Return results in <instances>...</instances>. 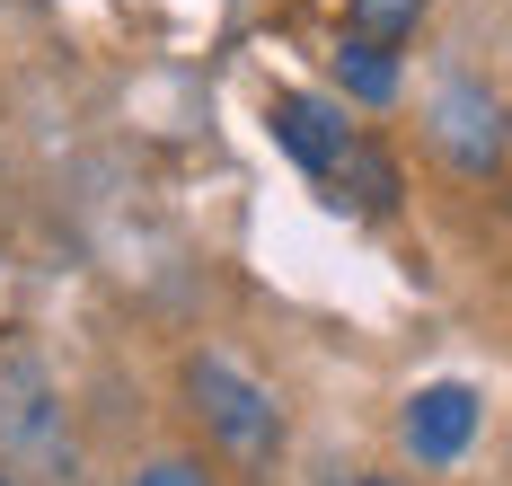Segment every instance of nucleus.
<instances>
[{
  "label": "nucleus",
  "instance_id": "nucleus-8",
  "mask_svg": "<svg viewBox=\"0 0 512 486\" xmlns=\"http://www.w3.org/2000/svg\"><path fill=\"white\" fill-rule=\"evenodd\" d=\"M424 9L433 0H345V27H354L362 45H398V36L424 27Z\"/></svg>",
  "mask_w": 512,
  "mask_h": 486
},
{
  "label": "nucleus",
  "instance_id": "nucleus-1",
  "mask_svg": "<svg viewBox=\"0 0 512 486\" xmlns=\"http://www.w3.org/2000/svg\"><path fill=\"white\" fill-rule=\"evenodd\" d=\"M186 389H195L204 433L239 460V469H265V460L283 451V407H274V398H265L230 354H195V363H186Z\"/></svg>",
  "mask_w": 512,
  "mask_h": 486
},
{
  "label": "nucleus",
  "instance_id": "nucleus-4",
  "mask_svg": "<svg viewBox=\"0 0 512 486\" xmlns=\"http://www.w3.org/2000/svg\"><path fill=\"white\" fill-rule=\"evenodd\" d=\"M477 389L468 380H433V389H415L407 416H398V433H407V451L424 460V469H442V460H460L468 442H477Z\"/></svg>",
  "mask_w": 512,
  "mask_h": 486
},
{
  "label": "nucleus",
  "instance_id": "nucleus-9",
  "mask_svg": "<svg viewBox=\"0 0 512 486\" xmlns=\"http://www.w3.org/2000/svg\"><path fill=\"white\" fill-rule=\"evenodd\" d=\"M133 486H212L195 460H151V469H133Z\"/></svg>",
  "mask_w": 512,
  "mask_h": 486
},
{
  "label": "nucleus",
  "instance_id": "nucleus-7",
  "mask_svg": "<svg viewBox=\"0 0 512 486\" xmlns=\"http://www.w3.org/2000/svg\"><path fill=\"white\" fill-rule=\"evenodd\" d=\"M336 89L362 98V107H389V98H398V54H389V45L345 36V45H336Z\"/></svg>",
  "mask_w": 512,
  "mask_h": 486
},
{
  "label": "nucleus",
  "instance_id": "nucleus-3",
  "mask_svg": "<svg viewBox=\"0 0 512 486\" xmlns=\"http://www.w3.org/2000/svg\"><path fill=\"white\" fill-rule=\"evenodd\" d=\"M0 442H9L18 460H36V469H62V460H71L62 398H53V380H45L36 354H9V363H0Z\"/></svg>",
  "mask_w": 512,
  "mask_h": 486
},
{
  "label": "nucleus",
  "instance_id": "nucleus-2",
  "mask_svg": "<svg viewBox=\"0 0 512 486\" xmlns=\"http://www.w3.org/2000/svg\"><path fill=\"white\" fill-rule=\"evenodd\" d=\"M424 142L460 168V177H495L504 151H512V107L486 80L451 71V80H433V98H424Z\"/></svg>",
  "mask_w": 512,
  "mask_h": 486
},
{
  "label": "nucleus",
  "instance_id": "nucleus-6",
  "mask_svg": "<svg viewBox=\"0 0 512 486\" xmlns=\"http://www.w3.org/2000/svg\"><path fill=\"white\" fill-rule=\"evenodd\" d=\"M318 186H336V204H354V213H389V204H398V160H389V151H371V142H345V160L327 168V177H318Z\"/></svg>",
  "mask_w": 512,
  "mask_h": 486
},
{
  "label": "nucleus",
  "instance_id": "nucleus-11",
  "mask_svg": "<svg viewBox=\"0 0 512 486\" xmlns=\"http://www.w3.org/2000/svg\"><path fill=\"white\" fill-rule=\"evenodd\" d=\"M0 486H9V478H0Z\"/></svg>",
  "mask_w": 512,
  "mask_h": 486
},
{
  "label": "nucleus",
  "instance_id": "nucleus-5",
  "mask_svg": "<svg viewBox=\"0 0 512 486\" xmlns=\"http://www.w3.org/2000/svg\"><path fill=\"white\" fill-rule=\"evenodd\" d=\"M274 142H283L309 177H327V168L345 160V142H354V133H345V107H336V98L283 89V98H274Z\"/></svg>",
  "mask_w": 512,
  "mask_h": 486
},
{
  "label": "nucleus",
  "instance_id": "nucleus-10",
  "mask_svg": "<svg viewBox=\"0 0 512 486\" xmlns=\"http://www.w3.org/2000/svg\"><path fill=\"white\" fill-rule=\"evenodd\" d=\"M336 486H407V478H371V469H362V478H336Z\"/></svg>",
  "mask_w": 512,
  "mask_h": 486
}]
</instances>
